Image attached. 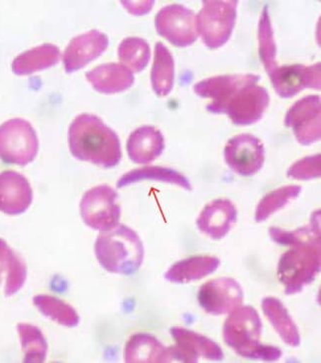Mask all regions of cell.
Listing matches in <instances>:
<instances>
[{
	"label": "cell",
	"instance_id": "cell-1",
	"mask_svg": "<svg viewBox=\"0 0 321 363\" xmlns=\"http://www.w3.org/2000/svg\"><path fill=\"white\" fill-rule=\"evenodd\" d=\"M69 147L76 160L103 169H112L122 157L119 138L115 130L90 113H81L71 123Z\"/></svg>",
	"mask_w": 321,
	"mask_h": 363
},
{
	"label": "cell",
	"instance_id": "cell-2",
	"mask_svg": "<svg viewBox=\"0 0 321 363\" xmlns=\"http://www.w3.org/2000/svg\"><path fill=\"white\" fill-rule=\"evenodd\" d=\"M96 259L106 271L120 275H132L139 270L144 259V247L132 229L117 224L101 231L95 241Z\"/></svg>",
	"mask_w": 321,
	"mask_h": 363
},
{
	"label": "cell",
	"instance_id": "cell-3",
	"mask_svg": "<svg viewBox=\"0 0 321 363\" xmlns=\"http://www.w3.org/2000/svg\"><path fill=\"white\" fill-rule=\"evenodd\" d=\"M262 320L255 308L246 306L230 313L223 327V340L239 355L250 359L276 362L280 359V348L262 345Z\"/></svg>",
	"mask_w": 321,
	"mask_h": 363
},
{
	"label": "cell",
	"instance_id": "cell-4",
	"mask_svg": "<svg viewBox=\"0 0 321 363\" xmlns=\"http://www.w3.org/2000/svg\"><path fill=\"white\" fill-rule=\"evenodd\" d=\"M320 243L293 246L281 257L278 277L286 295H295L315 280L320 271Z\"/></svg>",
	"mask_w": 321,
	"mask_h": 363
},
{
	"label": "cell",
	"instance_id": "cell-5",
	"mask_svg": "<svg viewBox=\"0 0 321 363\" xmlns=\"http://www.w3.org/2000/svg\"><path fill=\"white\" fill-rule=\"evenodd\" d=\"M237 0L204 1L197 16V29L204 45L218 49L230 39L237 18Z\"/></svg>",
	"mask_w": 321,
	"mask_h": 363
},
{
	"label": "cell",
	"instance_id": "cell-6",
	"mask_svg": "<svg viewBox=\"0 0 321 363\" xmlns=\"http://www.w3.org/2000/svg\"><path fill=\"white\" fill-rule=\"evenodd\" d=\"M36 130L23 118H11L0 125V160L6 164H31L38 154Z\"/></svg>",
	"mask_w": 321,
	"mask_h": 363
},
{
	"label": "cell",
	"instance_id": "cell-7",
	"mask_svg": "<svg viewBox=\"0 0 321 363\" xmlns=\"http://www.w3.org/2000/svg\"><path fill=\"white\" fill-rule=\"evenodd\" d=\"M117 192L108 185H98L83 195L80 210L83 222L98 231H106L117 225L121 216L119 205L116 203Z\"/></svg>",
	"mask_w": 321,
	"mask_h": 363
},
{
	"label": "cell",
	"instance_id": "cell-8",
	"mask_svg": "<svg viewBox=\"0 0 321 363\" xmlns=\"http://www.w3.org/2000/svg\"><path fill=\"white\" fill-rule=\"evenodd\" d=\"M156 30L177 47L191 46L197 41V16L181 4L163 7L155 18Z\"/></svg>",
	"mask_w": 321,
	"mask_h": 363
},
{
	"label": "cell",
	"instance_id": "cell-9",
	"mask_svg": "<svg viewBox=\"0 0 321 363\" xmlns=\"http://www.w3.org/2000/svg\"><path fill=\"white\" fill-rule=\"evenodd\" d=\"M270 104L268 91L257 84L239 89L221 108L236 125H253L263 117Z\"/></svg>",
	"mask_w": 321,
	"mask_h": 363
},
{
	"label": "cell",
	"instance_id": "cell-10",
	"mask_svg": "<svg viewBox=\"0 0 321 363\" xmlns=\"http://www.w3.org/2000/svg\"><path fill=\"white\" fill-rule=\"evenodd\" d=\"M224 160L237 174L244 177H253L263 167L265 147L255 135L241 133L227 142L224 147Z\"/></svg>",
	"mask_w": 321,
	"mask_h": 363
},
{
	"label": "cell",
	"instance_id": "cell-11",
	"mask_svg": "<svg viewBox=\"0 0 321 363\" xmlns=\"http://www.w3.org/2000/svg\"><path fill=\"white\" fill-rule=\"evenodd\" d=\"M321 100L310 95L296 101L286 113L285 125L300 145H313L321 138Z\"/></svg>",
	"mask_w": 321,
	"mask_h": 363
},
{
	"label": "cell",
	"instance_id": "cell-12",
	"mask_svg": "<svg viewBox=\"0 0 321 363\" xmlns=\"http://www.w3.org/2000/svg\"><path fill=\"white\" fill-rule=\"evenodd\" d=\"M197 298L206 313L221 315L241 307L244 294L238 281L226 277L204 284L199 289Z\"/></svg>",
	"mask_w": 321,
	"mask_h": 363
},
{
	"label": "cell",
	"instance_id": "cell-13",
	"mask_svg": "<svg viewBox=\"0 0 321 363\" xmlns=\"http://www.w3.org/2000/svg\"><path fill=\"white\" fill-rule=\"evenodd\" d=\"M320 63L313 66L301 64L276 66L268 73L274 90L281 98L288 99L305 89L320 90Z\"/></svg>",
	"mask_w": 321,
	"mask_h": 363
},
{
	"label": "cell",
	"instance_id": "cell-14",
	"mask_svg": "<svg viewBox=\"0 0 321 363\" xmlns=\"http://www.w3.org/2000/svg\"><path fill=\"white\" fill-rule=\"evenodd\" d=\"M176 345L169 347L173 362H197L199 357L211 360L223 359L221 347L211 338L181 327L170 330Z\"/></svg>",
	"mask_w": 321,
	"mask_h": 363
},
{
	"label": "cell",
	"instance_id": "cell-15",
	"mask_svg": "<svg viewBox=\"0 0 321 363\" xmlns=\"http://www.w3.org/2000/svg\"><path fill=\"white\" fill-rule=\"evenodd\" d=\"M260 76L255 74H235V75L216 76L204 79L194 86V93L199 97L211 100L206 110L214 113H221L224 104L239 89L257 84Z\"/></svg>",
	"mask_w": 321,
	"mask_h": 363
},
{
	"label": "cell",
	"instance_id": "cell-16",
	"mask_svg": "<svg viewBox=\"0 0 321 363\" xmlns=\"http://www.w3.org/2000/svg\"><path fill=\"white\" fill-rule=\"evenodd\" d=\"M108 44V37L98 30H91L71 39L63 55L66 73L81 70L95 60L107 49Z\"/></svg>",
	"mask_w": 321,
	"mask_h": 363
},
{
	"label": "cell",
	"instance_id": "cell-17",
	"mask_svg": "<svg viewBox=\"0 0 321 363\" xmlns=\"http://www.w3.org/2000/svg\"><path fill=\"white\" fill-rule=\"evenodd\" d=\"M33 200L28 179L14 170L0 172V211L8 215L24 213Z\"/></svg>",
	"mask_w": 321,
	"mask_h": 363
},
{
	"label": "cell",
	"instance_id": "cell-18",
	"mask_svg": "<svg viewBox=\"0 0 321 363\" xmlns=\"http://www.w3.org/2000/svg\"><path fill=\"white\" fill-rule=\"evenodd\" d=\"M235 205L228 199H216L206 205L197 219V228L212 240H221L237 221Z\"/></svg>",
	"mask_w": 321,
	"mask_h": 363
},
{
	"label": "cell",
	"instance_id": "cell-19",
	"mask_svg": "<svg viewBox=\"0 0 321 363\" xmlns=\"http://www.w3.org/2000/svg\"><path fill=\"white\" fill-rule=\"evenodd\" d=\"M128 157L137 164L154 162L165 150V138L160 130L152 125L136 128L127 140Z\"/></svg>",
	"mask_w": 321,
	"mask_h": 363
},
{
	"label": "cell",
	"instance_id": "cell-20",
	"mask_svg": "<svg viewBox=\"0 0 321 363\" xmlns=\"http://www.w3.org/2000/svg\"><path fill=\"white\" fill-rule=\"evenodd\" d=\"M88 82L98 93L111 94L124 92L134 84L132 72L119 63H107L98 66L86 74Z\"/></svg>",
	"mask_w": 321,
	"mask_h": 363
},
{
	"label": "cell",
	"instance_id": "cell-21",
	"mask_svg": "<svg viewBox=\"0 0 321 363\" xmlns=\"http://www.w3.org/2000/svg\"><path fill=\"white\" fill-rule=\"evenodd\" d=\"M124 360L128 363L172 362L169 347H164L149 333H136L128 340Z\"/></svg>",
	"mask_w": 321,
	"mask_h": 363
},
{
	"label": "cell",
	"instance_id": "cell-22",
	"mask_svg": "<svg viewBox=\"0 0 321 363\" xmlns=\"http://www.w3.org/2000/svg\"><path fill=\"white\" fill-rule=\"evenodd\" d=\"M27 277L25 262L0 238V286H4L6 297L21 291Z\"/></svg>",
	"mask_w": 321,
	"mask_h": 363
},
{
	"label": "cell",
	"instance_id": "cell-23",
	"mask_svg": "<svg viewBox=\"0 0 321 363\" xmlns=\"http://www.w3.org/2000/svg\"><path fill=\"white\" fill-rule=\"evenodd\" d=\"M61 51L51 43L27 50L12 62V71L18 76L30 75L57 65L61 60Z\"/></svg>",
	"mask_w": 321,
	"mask_h": 363
},
{
	"label": "cell",
	"instance_id": "cell-24",
	"mask_svg": "<svg viewBox=\"0 0 321 363\" xmlns=\"http://www.w3.org/2000/svg\"><path fill=\"white\" fill-rule=\"evenodd\" d=\"M219 265L221 261L216 257L194 256L174 264L165 278L172 283L187 284L211 275Z\"/></svg>",
	"mask_w": 321,
	"mask_h": 363
},
{
	"label": "cell",
	"instance_id": "cell-25",
	"mask_svg": "<svg viewBox=\"0 0 321 363\" xmlns=\"http://www.w3.org/2000/svg\"><path fill=\"white\" fill-rule=\"evenodd\" d=\"M262 310L281 340L290 347H298L300 332L284 303L278 298L267 297L262 301Z\"/></svg>",
	"mask_w": 321,
	"mask_h": 363
},
{
	"label": "cell",
	"instance_id": "cell-26",
	"mask_svg": "<svg viewBox=\"0 0 321 363\" xmlns=\"http://www.w3.org/2000/svg\"><path fill=\"white\" fill-rule=\"evenodd\" d=\"M151 83L158 97H166L175 84V61L171 52L162 42L155 46L154 62L151 70Z\"/></svg>",
	"mask_w": 321,
	"mask_h": 363
},
{
	"label": "cell",
	"instance_id": "cell-27",
	"mask_svg": "<svg viewBox=\"0 0 321 363\" xmlns=\"http://www.w3.org/2000/svg\"><path fill=\"white\" fill-rule=\"evenodd\" d=\"M144 180H154V182H165L179 185L182 189L192 190L191 182L185 175L176 170L162 167H144L141 169H133L123 175L117 182L118 189L135 184V182H144Z\"/></svg>",
	"mask_w": 321,
	"mask_h": 363
},
{
	"label": "cell",
	"instance_id": "cell-28",
	"mask_svg": "<svg viewBox=\"0 0 321 363\" xmlns=\"http://www.w3.org/2000/svg\"><path fill=\"white\" fill-rule=\"evenodd\" d=\"M272 239L284 246H296L301 244L320 243V210L313 214L310 225L293 231L271 227L269 229Z\"/></svg>",
	"mask_w": 321,
	"mask_h": 363
},
{
	"label": "cell",
	"instance_id": "cell-29",
	"mask_svg": "<svg viewBox=\"0 0 321 363\" xmlns=\"http://www.w3.org/2000/svg\"><path fill=\"white\" fill-rule=\"evenodd\" d=\"M33 303L42 315L64 327H76L80 323V315L75 308L60 298L49 295H38L34 297Z\"/></svg>",
	"mask_w": 321,
	"mask_h": 363
},
{
	"label": "cell",
	"instance_id": "cell-30",
	"mask_svg": "<svg viewBox=\"0 0 321 363\" xmlns=\"http://www.w3.org/2000/svg\"><path fill=\"white\" fill-rule=\"evenodd\" d=\"M118 58L132 73H140L150 61L149 44L139 37H127L118 47Z\"/></svg>",
	"mask_w": 321,
	"mask_h": 363
},
{
	"label": "cell",
	"instance_id": "cell-31",
	"mask_svg": "<svg viewBox=\"0 0 321 363\" xmlns=\"http://www.w3.org/2000/svg\"><path fill=\"white\" fill-rule=\"evenodd\" d=\"M17 332L19 333L24 352V362H45L48 345L41 330L29 323H19L17 325Z\"/></svg>",
	"mask_w": 321,
	"mask_h": 363
},
{
	"label": "cell",
	"instance_id": "cell-32",
	"mask_svg": "<svg viewBox=\"0 0 321 363\" xmlns=\"http://www.w3.org/2000/svg\"><path fill=\"white\" fill-rule=\"evenodd\" d=\"M300 192L301 187L298 185H288L265 195L257 206L255 220L257 222L267 220L276 211L283 209L291 201L298 199Z\"/></svg>",
	"mask_w": 321,
	"mask_h": 363
},
{
	"label": "cell",
	"instance_id": "cell-33",
	"mask_svg": "<svg viewBox=\"0 0 321 363\" xmlns=\"http://www.w3.org/2000/svg\"><path fill=\"white\" fill-rule=\"evenodd\" d=\"M259 54L267 73H270L276 66V45L272 28L268 6H264L259 22Z\"/></svg>",
	"mask_w": 321,
	"mask_h": 363
},
{
	"label": "cell",
	"instance_id": "cell-34",
	"mask_svg": "<svg viewBox=\"0 0 321 363\" xmlns=\"http://www.w3.org/2000/svg\"><path fill=\"white\" fill-rule=\"evenodd\" d=\"M321 155L320 154L306 157L291 165L288 170L290 179L310 180L320 177L321 174Z\"/></svg>",
	"mask_w": 321,
	"mask_h": 363
},
{
	"label": "cell",
	"instance_id": "cell-35",
	"mask_svg": "<svg viewBox=\"0 0 321 363\" xmlns=\"http://www.w3.org/2000/svg\"><path fill=\"white\" fill-rule=\"evenodd\" d=\"M123 6H125V9H128L133 14H137V16H142V14L147 13L151 9H152L154 1H132V4L137 7H133L126 4L124 1L121 2Z\"/></svg>",
	"mask_w": 321,
	"mask_h": 363
}]
</instances>
